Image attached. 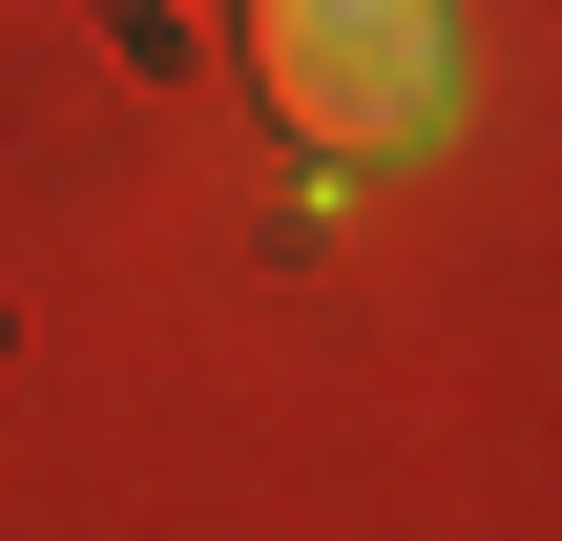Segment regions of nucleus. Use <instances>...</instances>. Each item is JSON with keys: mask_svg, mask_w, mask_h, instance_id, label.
I'll return each mask as SVG.
<instances>
[{"mask_svg": "<svg viewBox=\"0 0 562 541\" xmlns=\"http://www.w3.org/2000/svg\"><path fill=\"white\" fill-rule=\"evenodd\" d=\"M250 83L313 167H396L459 104V21L438 0H250Z\"/></svg>", "mask_w": 562, "mask_h": 541, "instance_id": "obj_1", "label": "nucleus"}]
</instances>
